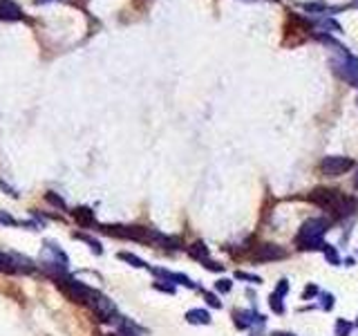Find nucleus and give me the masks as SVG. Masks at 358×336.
Listing matches in <instances>:
<instances>
[{
    "label": "nucleus",
    "mask_w": 358,
    "mask_h": 336,
    "mask_svg": "<svg viewBox=\"0 0 358 336\" xmlns=\"http://www.w3.org/2000/svg\"><path fill=\"white\" fill-rule=\"evenodd\" d=\"M152 287H155L157 291H164V294H175V291H177V287H175V285L164 283V280H155V283H152Z\"/></svg>",
    "instance_id": "20"
},
{
    "label": "nucleus",
    "mask_w": 358,
    "mask_h": 336,
    "mask_svg": "<svg viewBox=\"0 0 358 336\" xmlns=\"http://www.w3.org/2000/svg\"><path fill=\"white\" fill-rule=\"evenodd\" d=\"M273 336H293V334H287V332H275Z\"/></svg>",
    "instance_id": "30"
},
{
    "label": "nucleus",
    "mask_w": 358,
    "mask_h": 336,
    "mask_svg": "<svg viewBox=\"0 0 358 336\" xmlns=\"http://www.w3.org/2000/svg\"><path fill=\"white\" fill-rule=\"evenodd\" d=\"M186 321L190 325H208L211 323V314L206 309H190L186 311Z\"/></svg>",
    "instance_id": "10"
},
{
    "label": "nucleus",
    "mask_w": 358,
    "mask_h": 336,
    "mask_svg": "<svg viewBox=\"0 0 358 336\" xmlns=\"http://www.w3.org/2000/svg\"><path fill=\"white\" fill-rule=\"evenodd\" d=\"M204 298H206V303L211 305V307H215V309L222 307V301H220V298L215 296V294H208V291H206V294H204Z\"/></svg>",
    "instance_id": "24"
},
{
    "label": "nucleus",
    "mask_w": 358,
    "mask_h": 336,
    "mask_svg": "<svg viewBox=\"0 0 358 336\" xmlns=\"http://www.w3.org/2000/svg\"><path fill=\"white\" fill-rule=\"evenodd\" d=\"M23 14H21V7L11 0H0V18L5 21H18Z\"/></svg>",
    "instance_id": "8"
},
{
    "label": "nucleus",
    "mask_w": 358,
    "mask_h": 336,
    "mask_svg": "<svg viewBox=\"0 0 358 336\" xmlns=\"http://www.w3.org/2000/svg\"><path fill=\"white\" fill-rule=\"evenodd\" d=\"M88 307L98 323H110V325H114L116 319L121 316V314H116V305L110 301L108 296H103L101 291H94V296H92V301L88 303Z\"/></svg>",
    "instance_id": "3"
},
{
    "label": "nucleus",
    "mask_w": 358,
    "mask_h": 336,
    "mask_svg": "<svg viewBox=\"0 0 358 336\" xmlns=\"http://www.w3.org/2000/svg\"><path fill=\"white\" fill-rule=\"evenodd\" d=\"M354 188H356V191H358V173L354 175Z\"/></svg>",
    "instance_id": "29"
},
{
    "label": "nucleus",
    "mask_w": 358,
    "mask_h": 336,
    "mask_svg": "<svg viewBox=\"0 0 358 336\" xmlns=\"http://www.w3.org/2000/svg\"><path fill=\"white\" fill-rule=\"evenodd\" d=\"M119 260L128 262V265H130V267H134V269H148V265H146V262L141 260L139 255L130 253V251H121V253H119Z\"/></svg>",
    "instance_id": "13"
},
{
    "label": "nucleus",
    "mask_w": 358,
    "mask_h": 336,
    "mask_svg": "<svg viewBox=\"0 0 358 336\" xmlns=\"http://www.w3.org/2000/svg\"><path fill=\"white\" fill-rule=\"evenodd\" d=\"M188 255L193 260H200V262H204V260H208V247L204 244L202 240H197V242H193L188 247Z\"/></svg>",
    "instance_id": "11"
},
{
    "label": "nucleus",
    "mask_w": 358,
    "mask_h": 336,
    "mask_svg": "<svg viewBox=\"0 0 358 336\" xmlns=\"http://www.w3.org/2000/svg\"><path fill=\"white\" fill-rule=\"evenodd\" d=\"M287 291H289V283H287V280H280L277 287H275V294L282 298V296H287Z\"/></svg>",
    "instance_id": "25"
},
{
    "label": "nucleus",
    "mask_w": 358,
    "mask_h": 336,
    "mask_svg": "<svg viewBox=\"0 0 358 336\" xmlns=\"http://www.w3.org/2000/svg\"><path fill=\"white\" fill-rule=\"evenodd\" d=\"M0 227H21V222L14 215H9L7 211H0Z\"/></svg>",
    "instance_id": "19"
},
{
    "label": "nucleus",
    "mask_w": 358,
    "mask_h": 336,
    "mask_svg": "<svg viewBox=\"0 0 358 336\" xmlns=\"http://www.w3.org/2000/svg\"><path fill=\"white\" fill-rule=\"evenodd\" d=\"M327 229H329V222L323 220V218L307 220V222L298 229L295 247H300V249H320V251H323V247H325L323 235L327 233Z\"/></svg>",
    "instance_id": "1"
},
{
    "label": "nucleus",
    "mask_w": 358,
    "mask_h": 336,
    "mask_svg": "<svg viewBox=\"0 0 358 336\" xmlns=\"http://www.w3.org/2000/svg\"><path fill=\"white\" fill-rule=\"evenodd\" d=\"M331 305H334V296L323 294V309H331Z\"/></svg>",
    "instance_id": "28"
},
{
    "label": "nucleus",
    "mask_w": 358,
    "mask_h": 336,
    "mask_svg": "<svg viewBox=\"0 0 358 336\" xmlns=\"http://www.w3.org/2000/svg\"><path fill=\"white\" fill-rule=\"evenodd\" d=\"M351 323L349 321H345V319H338L336 321V336H349V332H351Z\"/></svg>",
    "instance_id": "17"
},
{
    "label": "nucleus",
    "mask_w": 358,
    "mask_h": 336,
    "mask_svg": "<svg viewBox=\"0 0 358 336\" xmlns=\"http://www.w3.org/2000/svg\"><path fill=\"white\" fill-rule=\"evenodd\" d=\"M271 3H275V0H271Z\"/></svg>",
    "instance_id": "32"
},
{
    "label": "nucleus",
    "mask_w": 358,
    "mask_h": 336,
    "mask_svg": "<svg viewBox=\"0 0 358 336\" xmlns=\"http://www.w3.org/2000/svg\"><path fill=\"white\" fill-rule=\"evenodd\" d=\"M0 188H3V191L7 193V195H11V197H18V193H16L14 188H11V186H9V184H7V182H5V180H0Z\"/></svg>",
    "instance_id": "27"
},
{
    "label": "nucleus",
    "mask_w": 358,
    "mask_h": 336,
    "mask_svg": "<svg viewBox=\"0 0 358 336\" xmlns=\"http://www.w3.org/2000/svg\"><path fill=\"white\" fill-rule=\"evenodd\" d=\"M313 296H318V287L316 285H309L305 289V294H302V298H305V301H309V298H313Z\"/></svg>",
    "instance_id": "26"
},
{
    "label": "nucleus",
    "mask_w": 358,
    "mask_h": 336,
    "mask_svg": "<svg viewBox=\"0 0 358 336\" xmlns=\"http://www.w3.org/2000/svg\"><path fill=\"white\" fill-rule=\"evenodd\" d=\"M356 325H358V323H356Z\"/></svg>",
    "instance_id": "33"
},
{
    "label": "nucleus",
    "mask_w": 358,
    "mask_h": 336,
    "mask_svg": "<svg viewBox=\"0 0 358 336\" xmlns=\"http://www.w3.org/2000/svg\"><path fill=\"white\" fill-rule=\"evenodd\" d=\"M287 255L285 249H280L277 244H260L255 251L251 253L253 262H273V260H282Z\"/></svg>",
    "instance_id": "6"
},
{
    "label": "nucleus",
    "mask_w": 358,
    "mask_h": 336,
    "mask_svg": "<svg viewBox=\"0 0 358 336\" xmlns=\"http://www.w3.org/2000/svg\"><path fill=\"white\" fill-rule=\"evenodd\" d=\"M323 253H325V258H327V262H331V265H341V255H338V251L331 244H325L323 247Z\"/></svg>",
    "instance_id": "16"
},
{
    "label": "nucleus",
    "mask_w": 358,
    "mask_h": 336,
    "mask_svg": "<svg viewBox=\"0 0 358 336\" xmlns=\"http://www.w3.org/2000/svg\"><path fill=\"white\" fill-rule=\"evenodd\" d=\"M269 305H271V309H273V314H285V303H282V298L277 294H271Z\"/></svg>",
    "instance_id": "18"
},
{
    "label": "nucleus",
    "mask_w": 358,
    "mask_h": 336,
    "mask_svg": "<svg viewBox=\"0 0 358 336\" xmlns=\"http://www.w3.org/2000/svg\"><path fill=\"white\" fill-rule=\"evenodd\" d=\"M0 273H18L14 267V260H11L9 253L0 251Z\"/></svg>",
    "instance_id": "15"
},
{
    "label": "nucleus",
    "mask_w": 358,
    "mask_h": 336,
    "mask_svg": "<svg viewBox=\"0 0 358 336\" xmlns=\"http://www.w3.org/2000/svg\"><path fill=\"white\" fill-rule=\"evenodd\" d=\"M41 267L43 269H70V258L56 242H45V247L41 249Z\"/></svg>",
    "instance_id": "4"
},
{
    "label": "nucleus",
    "mask_w": 358,
    "mask_h": 336,
    "mask_svg": "<svg viewBox=\"0 0 358 336\" xmlns=\"http://www.w3.org/2000/svg\"><path fill=\"white\" fill-rule=\"evenodd\" d=\"M202 265L206 267L208 271H217V273H220V271H224V265H220V262H215V260H211V258H208V260H204Z\"/></svg>",
    "instance_id": "22"
},
{
    "label": "nucleus",
    "mask_w": 358,
    "mask_h": 336,
    "mask_svg": "<svg viewBox=\"0 0 358 336\" xmlns=\"http://www.w3.org/2000/svg\"><path fill=\"white\" fill-rule=\"evenodd\" d=\"M72 238H74V240H81V242H85V244H88V247L92 249V253H96V255H101V253H103V247H101V242H98L96 238L85 235V233H76V231H74V233H72Z\"/></svg>",
    "instance_id": "12"
},
{
    "label": "nucleus",
    "mask_w": 358,
    "mask_h": 336,
    "mask_svg": "<svg viewBox=\"0 0 358 336\" xmlns=\"http://www.w3.org/2000/svg\"><path fill=\"white\" fill-rule=\"evenodd\" d=\"M72 213V218H74V222L78 224L81 229H92L96 224V215H94V211L90 209V206H76Z\"/></svg>",
    "instance_id": "7"
},
{
    "label": "nucleus",
    "mask_w": 358,
    "mask_h": 336,
    "mask_svg": "<svg viewBox=\"0 0 358 336\" xmlns=\"http://www.w3.org/2000/svg\"><path fill=\"white\" fill-rule=\"evenodd\" d=\"M96 229L101 231V233L110 235V238L150 244V229L148 227H137V224H98Z\"/></svg>",
    "instance_id": "2"
},
{
    "label": "nucleus",
    "mask_w": 358,
    "mask_h": 336,
    "mask_svg": "<svg viewBox=\"0 0 358 336\" xmlns=\"http://www.w3.org/2000/svg\"><path fill=\"white\" fill-rule=\"evenodd\" d=\"M235 278L237 280H249V283H262V280H260V276H253V273H246V271H237L235 273Z\"/></svg>",
    "instance_id": "23"
},
{
    "label": "nucleus",
    "mask_w": 358,
    "mask_h": 336,
    "mask_svg": "<svg viewBox=\"0 0 358 336\" xmlns=\"http://www.w3.org/2000/svg\"><path fill=\"white\" fill-rule=\"evenodd\" d=\"M215 289L220 291V294H228V291L233 289V283L228 278H222V280H217V283H215Z\"/></svg>",
    "instance_id": "21"
},
{
    "label": "nucleus",
    "mask_w": 358,
    "mask_h": 336,
    "mask_svg": "<svg viewBox=\"0 0 358 336\" xmlns=\"http://www.w3.org/2000/svg\"><path fill=\"white\" fill-rule=\"evenodd\" d=\"M9 255H11V260H14V267H16V271H18V273H34V271H36V265L27 258V255L14 253V251H11Z\"/></svg>",
    "instance_id": "9"
},
{
    "label": "nucleus",
    "mask_w": 358,
    "mask_h": 336,
    "mask_svg": "<svg viewBox=\"0 0 358 336\" xmlns=\"http://www.w3.org/2000/svg\"><path fill=\"white\" fill-rule=\"evenodd\" d=\"M351 168H354V160L343 157V155H331L320 162V173L325 177H341Z\"/></svg>",
    "instance_id": "5"
},
{
    "label": "nucleus",
    "mask_w": 358,
    "mask_h": 336,
    "mask_svg": "<svg viewBox=\"0 0 358 336\" xmlns=\"http://www.w3.org/2000/svg\"><path fill=\"white\" fill-rule=\"evenodd\" d=\"M45 202H49V204H52L54 209H58V211H67V202L61 197V195L54 193V191H47L45 193Z\"/></svg>",
    "instance_id": "14"
},
{
    "label": "nucleus",
    "mask_w": 358,
    "mask_h": 336,
    "mask_svg": "<svg viewBox=\"0 0 358 336\" xmlns=\"http://www.w3.org/2000/svg\"><path fill=\"white\" fill-rule=\"evenodd\" d=\"M45 3H52V0H36V5H45Z\"/></svg>",
    "instance_id": "31"
}]
</instances>
